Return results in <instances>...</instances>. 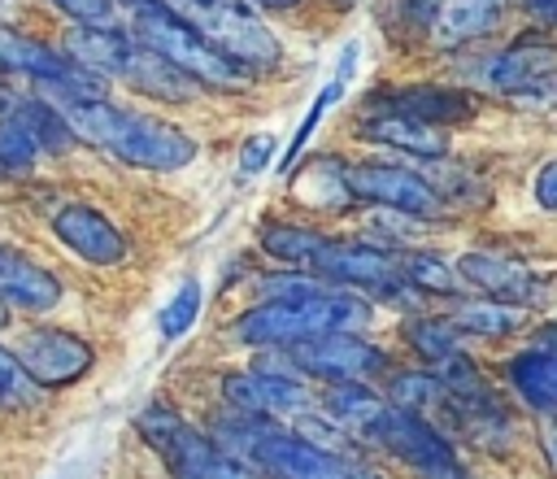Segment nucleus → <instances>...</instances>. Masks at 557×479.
<instances>
[{"mask_svg":"<svg viewBox=\"0 0 557 479\" xmlns=\"http://www.w3.org/2000/svg\"><path fill=\"white\" fill-rule=\"evenodd\" d=\"M257 292H261V305H252L235 322V335L252 348H287L309 335L357 331L370 322V300L361 292L322 283L305 270L261 274Z\"/></svg>","mask_w":557,"mask_h":479,"instance_id":"1","label":"nucleus"},{"mask_svg":"<svg viewBox=\"0 0 557 479\" xmlns=\"http://www.w3.org/2000/svg\"><path fill=\"white\" fill-rule=\"evenodd\" d=\"M322 409L344 431H352V440L361 449L387 453L392 462H400L418 479H470V470L461 466L453 444L435 431V422L392 405L387 396H379L366 383H326Z\"/></svg>","mask_w":557,"mask_h":479,"instance_id":"2","label":"nucleus"},{"mask_svg":"<svg viewBox=\"0 0 557 479\" xmlns=\"http://www.w3.org/2000/svg\"><path fill=\"white\" fill-rule=\"evenodd\" d=\"M235 462H244L257 479H383L366 457L331 453L305 440L296 427L257 414H218L209 431Z\"/></svg>","mask_w":557,"mask_h":479,"instance_id":"3","label":"nucleus"},{"mask_svg":"<svg viewBox=\"0 0 557 479\" xmlns=\"http://www.w3.org/2000/svg\"><path fill=\"white\" fill-rule=\"evenodd\" d=\"M48 105H57V113L70 122V131L96 148H104L109 157L139 165V170H183L196 157V139L187 131H178L174 122L148 118V113H131L109 105L104 96H65V91H44Z\"/></svg>","mask_w":557,"mask_h":479,"instance_id":"4","label":"nucleus"},{"mask_svg":"<svg viewBox=\"0 0 557 479\" xmlns=\"http://www.w3.org/2000/svg\"><path fill=\"white\" fill-rule=\"evenodd\" d=\"M65 57H74L78 65L96 70V74H113L122 78L126 87L144 91V96H157V100H170V105H183L196 96V78H187L174 61H165L157 48H148L144 39L135 35H122L113 26H87V22H74L70 35H65Z\"/></svg>","mask_w":557,"mask_h":479,"instance_id":"5","label":"nucleus"},{"mask_svg":"<svg viewBox=\"0 0 557 479\" xmlns=\"http://www.w3.org/2000/svg\"><path fill=\"white\" fill-rule=\"evenodd\" d=\"M131 30H135V39H144L148 48H157L165 61H174L187 78H196V83H205V87H222V91L248 87V70L235 65L231 57H222L191 22L178 17L165 0H135Z\"/></svg>","mask_w":557,"mask_h":479,"instance_id":"6","label":"nucleus"},{"mask_svg":"<svg viewBox=\"0 0 557 479\" xmlns=\"http://www.w3.org/2000/svg\"><path fill=\"white\" fill-rule=\"evenodd\" d=\"M135 431L144 444L170 466L174 479H257L244 462H235L213 435L196 431L183 414H174L165 401H152L135 414Z\"/></svg>","mask_w":557,"mask_h":479,"instance_id":"7","label":"nucleus"},{"mask_svg":"<svg viewBox=\"0 0 557 479\" xmlns=\"http://www.w3.org/2000/svg\"><path fill=\"white\" fill-rule=\"evenodd\" d=\"M178 17H187L222 57H231L235 65H244L248 74H270L283 61L278 39L270 35V26L239 0H165Z\"/></svg>","mask_w":557,"mask_h":479,"instance_id":"8","label":"nucleus"},{"mask_svg":"<svg viewBox=\"0 0 557 479\" xmlns=\"http://www.w3.org/2000/svg\"><path fill=\"white\" fill-rule=\"evenodd\" d=\"M479 78L522 109H557V44L522 35L518 44L492 52L479 65Z\"/></svg>","mask_w":557,"mask_h":479,"instance_id":"9","label":"nucleus"},{"mask_svg":"<svg viewBox=\"0 0 557 479\" xmlns=\"http://www.w3.org/2000/svg\"><path fill=\"white\" fill-rule=\"evenodd\" d=\"M0 74L4 78H26L39 96L44 91H65V96H91L100 100L109 87H104V74L78 65L74 57L65 52H52L48 44L22 35V30H9L0 22Z\"/></svg>","mask_w":557,"mask_h":479,"instance_id":"10","label":"nucleus"},{"mask_svg":"<svg viewBox=\"0 0 557 479\" xmlns=\"http://www.w3.org/2000/svg\"><path fill=\"white\" fill-rule=\"evenodd\" d=\"M278 366L322 379V383H370L374 374L387 370V353L379 344L357 340L352 331H326V335H309L296 340L287 348H274Z\"/></svg>","mask_w":557,"mask_h":479,"instance_id":"11","label":"nucleus"},{"mask_svg":"<svg viewBox=\"0 0 557 479\" xmlns=\"http://www.w3.org/2000/svg\"><path fill=\"white\" fill-rule=\"evenodd\" d=\"M222 396L231 401V409L239 414H257V418H296L322 405V396L287 366L278 361H257L248 370H235L222 379Z\"/></svg>","mask_w":557,"mask_h":479,"instance_id":"12","label":"nucleus"},{"mask_svg":"<svg viewBox=\"0 0 557 479\" xmlns=\"http://www.w3.org/2000/svg\"><path fill=\"white\" fill-rule=\"evenodd\" d=\"M344 187L352 200H370V205H387L396 213L409 218H440L444 213V196L405 165L392 161H366V165H344Z\"/></svg>","mask_w":557,"mask_h":479,"instance_id":"13","label":"nucleus"},{"mask_svg":"<svg viewBox=\"0 0 557 479\" xmlns=\"http://www.w3.org/2000/svg\"><path fill=\"white\" fill-rule=\"evenodd\" d=\"M13 357L22 361V370L39 383V388H61L87 374L91 366V344L61 331V327H35L26 335H17Z\"/></svg>","mask_w":557,"mask_h":479,"instance_id":"14","label":"nucleus"},{"mask_svg":"<svg viewBox=\"0 0 557 479\" xmlns=\"http://www.w3.org/2000/svg\"><path fill=\"white\" fill-rule=\"evenodd\" d=\"M52 235L91 266L126 261V235L91 205H65L61 213H52Z\"/></svg>","mask_w":557,"mask_h":479,"instance_id":"15","label":"nucleus"},{"mask_svg":"<svg viewBox=\"0 0 557 479\" xmlns=\"http://www.w3.org/2000/svg\"><path fill=\"white\" fill-rule=\"evenodd\" d=\"M509 13V0H435L426 17V35L435 48H461L470 39L492 35Z\"/></svg>","mask_w":557,"mask_h":479,"instance_id":"16","label":"nucleus"},{"mask_svg":"<svg viewBox=\"0 0 557 479\" xmlns=\"http://www.w3.org/2000/svg\"><path fill=\"white\" fill-rule=\"evenodd\" d=\"M457 274L474 287V292H483V296H492V300H505V305H531L535 300V274L522 266V261H513V257H505V253H466L461 261H457Z\"/></svg>","mask_w":557,"mask_h":479,"instance_id":"17","label":"nucleus"},{"mask_svg":"<svg viewBox=\"0 0 557 479\" xmlns=\"http://www.w3.org/2000/svg\"><path fill=\"white\" fill-rule=\"evenodd\" d=\"M61 300V283L57 274H48L44 266H35L30 257L0 248V305L9 309H26V314H44Z\"/></svg>","mask_w":557,"mask_h":479,"instance_id":"18","label":"nucleus"},{"mask_svg":"<svg viewBox=\"0 0 557 479\" xmlns=\"http://www.w3.org/2000/svg\"><path fill=\"white\" fill-rule=\"evenodd\" d=\"M366 135L387 144V148H400L409 157H426V161H440L448 152V139L435 122H422V118H409L396 109H374L366 118Z\"/></svg>","mask_w":557,"mask_h":479,"instance_id":"19","label":"nucleus"},{"mask_svg":"<svg viewBox=\"0 0 557 479\" xmlns=\"http://www.w3.org/2000/svg\"><path fill=\"white\" fill-rule=\"evenodd\" d=\"M509 388L544 418H557V344H535L509 361Z\"/></svg>","mask_w":557,"mask_h":479,"instance_id":"20","label":"nucleus"},{"mask_svg":"<svg viewBox=\"0 0 557 479\" xmlns=\"http://www.w3.org/2000/svg\"><path fill=\"white\" fill-rule=\"evenodd\" d=\"M387 401L409 409V414H422V418H444L453 392L435 370H400V374H392Z\"/></svg>","mask_w":557,"mask_h":479,"instance_id":"21","label":"nucleus"},{"mask_svg":"<svg viewBox=\"0 0 557 479\" xmlns=\"http://www.w3.org/2000/svg\"><path fill=\"white\" fill-rule=\"evenodd\" d=\"M379 109H396V113H409V118H422V122H453V118H470V100L461 91H448V87H405V91H392L383 96Z\"/></svg>","mask_w":557,"mask_h":479,"instance_id":"22","label":"nucleus"},{"mask_svg":"<svg viewBox=\"0 0 557 479\" xmlns=\"http://www.w3.org/2000/svg\"><path fill=\"white\" fill-rule=\"evenodd\" d=\"M461 335H466V331H461L453 318H426V314H418V318L405 322V344H409L426 366H435V361L461 353Z\"/></svg>","mask_w":557,"mask_h":479,"instance_id":"23","label":"nucleus"},{"mask_svg":"<svg viewBox=\"0 0 557 479\" xmlns=\"http://www.w3.org/2000/svg\"><path fill=\"white\" fill-rule=\"evenodd\" d=\"M453 322H457L461 331L500 340V335H513V331L522 327V314H518V305H505V300L483 296V300H466V305L453 314Z\"/></svg>","mask_w":557,"mask_h":479,"instance_id":"24","label":"nucleus"},{"mask_svg":"<svg viewBox=\"0 0 557 479\" xmlns=\"http://www.w3.org/2000/svg\"><path fill=\"white\" fill-rule=\"evenodd\" d=\"M396 261H400V274H405L409 287L435 292V296H453V292H457V274H453V266H448L444 257L418 248V253H405V257H396Z\"/></svg>","mask_w":557,"mask_h":479,"instance_id":"25","label":"nucleus"},{"mask_svg":"<svg viewBox=\"0 0 557 479\" xmlns=\"http://www.w3.org/2000/svg\"><path fill=\"white\" fill-rule=\"evenodd\" d=\"M35 157H39V144L26 131V122L17 113H4L0 118V174H26Z\"/></svg>","mask_w":557,"mask_h":479,"instance_id":"26","label":"nucleus"},{"mask_svg":"<svg viewBox=\"0 0 557 479\" xmlns=\"http://www.w3.org/2000/svg\"><path fill=\"white\" fill-rule=\"evenodd\" d=\"M44 396V388L22 370L13 348H0V409H30Z\"/></svg>","mask_w":557,"mask_h":479,"instance_id":"27","label":"nucleus"},{"mask_svg":"<svg viewBox=\"0 0 557 479\" xmlns=\"http://www.w3.org/2000/svg\"><path fill=\"white\" fill-rule=\"evenodd\" d=\"M196 314H200V283H196V279H183V287H178V292L165 300V309L157 314V331H161L165 340H178L183 331H191Z\"/></svg>","mask_w":557,"mask_h":479,"instance_id":"28","label":"nucleus"},{"mask_svg":"<svg viewBox=\"0 0 557 479\" xmlns=\"http://www.w3.org/2000/svg\"><path fill=\"white\" fill-rule=\"evenodd\" d=\"M339 91H344V83H339V78H335L331 87H322V91H318V100L309 105V113H305V122L296 126V135H292V144H287V152H283V170H292V165H296V157L305 152V144H309V135H313V126L322 122V109H326V105H335V100H339Z\"/></svg>","mask_w":557,"mask_h":479,"instance_id":"29","label":"nucleus"},{"mask_svg":"<svg viewBox=\"0 0 557 479\" xmlns=\"http://www.w3.org/2000/svg\"><path fill=\"white\" fill-rule=\"evenodd\" d=\"M274 161V135H248L244 139V148H239V174L244 179H252V174H261L265 165Z\"/></svg>","mask_w":557,"mask_h":479,"instance_id":"30","label":"nucleus"},{"mask_svg":"<svg viewBox=\"0 0 557 479\" xmlns=\"http://www.w3.org/2000/svg\"><path fill=\"white\" fill-rule=\"evenodd\" d=\"M65 17L87 22V26H109L113 22V0H52Z\"/></svg>","mask_w":557,"mask_h":479,"instance_id":"31","label":"nucleus"},{"mask_svg":"<svg viewBox=\"0 0 557 479\" xmlns=\"http://www.w3.org/2000/svg\"><path fill=\"white\" fill-rule=\"evenodd\" d=\"M535 200L544 209H557V157L548 165H540V174H535Z\"/></svg>","mask_w":557,"mask_h":479,"instance_id":"32","label":"nucleus"},{"mask_svg":"<svg viewBox=\"0 0 557 479\" xmlns=\"http://www.w3.org/2000/svg\"><path fill=\"white\" fill-rule=\"evenodd\" d=\"M540 440H544V453H548V466L557 470V418H548V422H544V431H540Z\"/></svg>","mask_w":557,"mask_h":479,"instance_id":"33","label":"nucleus"},{"mask_svg":"<svg viewBox=\"0 0 557 479\" xmlns=\"http://www.w3.org/2000/svg\"><path fill=\"white\" fill-rule=\"evenodd\" d=\"M352 65H357V44H348V48L339 52V70H335V78L348 83V78H352Z\"/></svg>","mask_w":557,"mask_h":479,"instance_id":"34","label":"nucleus"},{"mask_svg":"<svg viewBox=\"0 0 557 479\" xmlns=\"http://www.w3.org/2000/svg\"><path fill=\"white\" fill-rule=\"evenodd\" d=\"M248 4H261V9H296L305 0H248Z\"/></svg>","mask_w":557,"mask_h":479,"instance_id":"35","label":"nucleus"},{"mask_svg":"<svg viewBox=\"0 0 557 479\" xmlns=\"http://www.w3.org/2000/svg\"><path fill=\"white\" fill-rule=\"evenodd\" d=\"M13 9H17V0H0V17H9Z\"/></svg>","mask_w":557,"mask_h":479,"instance_id":"36","label":"nucleus"},{"mask_svg":"<svg viewBox=\"0 0 557 479\" xmlns=\"http://www.w3.org/2000/svg\"><path fill=\"white\" fill-rule=\"evenodd\" d=\"M4 322H9V305H0V331H4Z\"/></svg>","mask_w":557,"mask_h":479,"instance_id":"37","label":"nucleus"}]
</instances>
